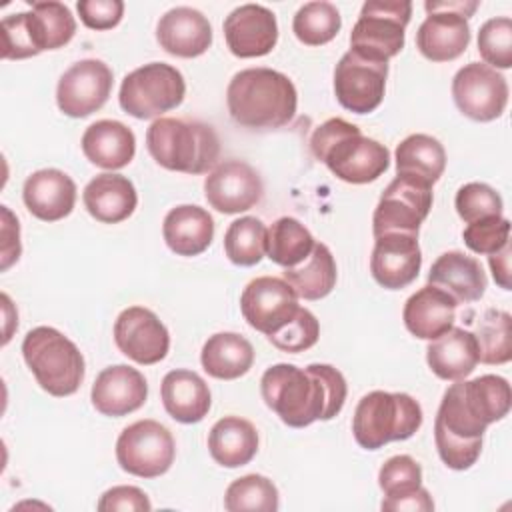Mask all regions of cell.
Returning <instances> with one entry per match:
<instances>
[{
	"label": "cell",
	"mask_w": 512,
	"mask_h": 512,
	"mask_svg": "<svg viewBox=\"0 0 512 512\" xmlns=\"http://www.w3.org/2000/svg\"><path fill=\"white\" fill-rule=\"evenodd\" d=\"M266 406L290 428H304L316 420H332L340 414L348 386L340 370L330 364H274L260 380Z\"/></svg>",
	"instance_id": "1"
},
{
	"label": "cell",
	"mask_w": 512,
	"mask_h": 512,
	"mask_svg": "<svg viewBox=\"0 0 512 512\" xmlns=\"http://www.w3.org/2000/svg\"><path fill=\"white\" fill-rule=\"evenodd\" d=\"M232 120L244 128H280L296 116L298 94L292 80L272 68H246L232 76L226 90Z\"/></svg>",
	"instance_id": "2"
},
{
	"label": "cell",
	"mask_w": 512,
	"mask_h": 512,
	"mask_svg": "<svg viewBox=\"0 0 512 512\" xmlns=\"http://www.w3.org/2000/svg\"><path fill=\"white\" fill-rule=\"evenodd\" d=\"M316 160L348 184H368L378 180L390 166V152L384 144L368 138L356 124L344 118H330L320 124L310 138Z\"/></svg>",
	"instance_id": "3"
},
{
	"label": "cell",
	"mask_w": 512,
	"mask_h": 512,
	"mask_svg": "<svg viewBox=\"0 0 512 512\" xmlns=\"http://www.w3.org/2000/svg\"><path fill=\"white\" fill-rule=\"evenodd\" d=\"M512 402L510 384L496 374L456 380L440 402L436 424L462 440L482 438L492 422L502 420Z\"/></svg>",
	"instance_id": "4"
},
{
	"label": "cell",
	"mask_w": 512,
	"mask_h": 512,
	"mask_svg": "<svg viewBox=\"0 0 512 512\" xmlns=\"http://www.w3.org/2000/svg\"><path fill=\"white\" fill-rule=\"evenodd\" d=\"M146 148L162 168L184 174H204L220 158L216 130L186 118H156L146 130Z\"/></svg>",
	"instance_id": "5"
},
{
	"label": "cell",
	"mask_w": 512,
	"mask_h": 512,
	"mask_svg": "<svg viewBox=\"0 0 512 512\" xmlns=\"http://www.w3.org/2000/svg\"><path fill=\"white\" fill-rule=\"evenodd\" d=\"M22 356L42 390L64 398L84 380V356L78 346L52 326H36L22 340Z\"/></svg>",
	"instance_id": "6"
},
{
	"label": "cell",
	"mask_w": 512,
	"mask_h": 512,
	"mask_svg": "<svg viewBox=\"0 0 512 512\" xmlns=\"http://www.w3.org/2000/svg\"><path fill=\"white\" fill-rule=\"evenodd\" d=\"M422 426V408L406 392L372 390L354 410L352 434L366 450H378L388 442L408 440Z\"/></svg>",
	"instance_id": "7"
},
{
	"label": "cell",
	"mask_w": 512,
	"mask_h": 512,
	"mask_svg": "<svg viewBox=\"0 0 512 512\" xmlns=\"http://www.w3.org/2000/svg\"><path fill=\"white\" fill-rule=\"evenodd\" d=\"M412 16L408 0H368L350 32V50L362 58L388 62L404 48Z\"/></svg>",
	"instance_id": "8"
},
{
	"label": "cell",
	"mask_w": 512,
	"mask_h": 512,
	"mask_svg": "<svg viewBox=\"0 0 512 512\" xmlns=\"http://www.w3.org/2000/svg\"><path fill=\"white\" fill-rule=\"evenodd\" d=\"M186 82L178 68L166 62H150L128 72L120 84V108L138 118L150 120L182 104Z\"/></svg>",
	"instance_id": "9"
},
{
	"label": "cell",
	"mask_w": 512,
	"mask_h": 512,
	"mask_svg": "<svg viewBox=\"0 0 512 512\" xmlns=\"http://www.w3.org/2000/svg\"><path fill=\"white\" fill-rule=\"evenodd\" d=\"M426 18L416 32V48L432 62H450L470 44L468 18L478 8L476 0H426Z\"/></svg>",
	"instance_id": "10"
},
{
	"label": "cell",
	"mask_w": 512,
	"mask_h": 512,
	"mask_svg": "<svg viewBox=\"0 0 512 512\" xmlns=\"http://www.w3.org/2000/svg\"><path fill=\"white\" fill-rule=\"evenodd\" d=\"M176 456L172 432L156 420H138L126 426L116 440L120 468L138 478H156L170 470Z\"/></svg>",
	"instance_id": "11"
},
{
	"label": "cell",
	"mask_w": 512,
	"mask_h": 512,
	"mask_svg": "<svg viewBox=\"0 0 512 512\" xmlns=\"http://www.w3.org/2000/svg\"><path fill=\"white\" fill-rule=\"evenodd\" d=\"M430 208L432 184L412 176H396L386 186L374 208L372 232L374 236L386 232H406L418 236L420 224L426 220Z\"/></svg>",
	"instance_id": "12"
},
{
	"label": "cell",
	"mask_w": 512,
	"mask_h": 512,
	"mask_svg": "<svg viewBox=\"0 0 512 512\" xmlns=\"http://www.w3.org/2000/svg\"><path fill=\"white\" fill-rule=\"evenodd\" d=\"M452 98L464 116L476 122H490L502 116L508 104V84L488 64L470 62L454 74Z\"/></svg>",
	"instance_id": "13"
},
{
	"label": "cell",
	"mask_w": 512,
	"mask_h": 512,
	"mask_svg": "<svg viewBox=\"0 0 512 512\" xmlns=\"http://www.w3.org/2000/svg\"><path fill=\"white\" fill-rule=\"evenodd\" d=\"M388 62L368 60L348 50L334 70V94L342 108L354 114L374 112L386 90Z\"/></svg>",
	"instance_id": "14"
},
{
	"label": "cell",
	"mask_w": 512,
	"mask_h": 512,
	"mask_svg": "<svg viewBox=\"0 0 512 512\" xmlns=\"http://www.w3.org/2000/svg\"><path fill=\"white\" fill-rule=\"evenodd\" d=\"M298 294L276 276H258L246 284L240 296V310L250 328L266 338L288 324L298 312Z\"/></svg>",
	"instance_id": "15"
},
{
	"label": "cell",
	"mask_w": 512,
	"mask_h": 512,
	"mask_svg": "<svg viewBox=\"0 0 512 512\" xmlns=\"http://www.w3.org/2000/svg\"><path fill=\"white\" fill-rule=\"evenodd\" d=\"M112 70L96 58L74 62L58 80L56 104L70 118H84L100 110L112 92Z\"/></svg>",
	"instance_id": "16"
},
{
	"label": "cell",
	"mask_w": 512,
	"mask_h": 512,
	"mask_svg": "<svg viewBox=\"0 0 512 512\" xmlns=\"http://www.w3.org/2000/svg\"><path fill=\"white\" fill-rule=\"evenodd\" d=\"M114 342L124 356L150 366L166 358L170 334L152 310L130 306L122 310L114 322Z\"/></svg>",
	"instance_id": "17"
},
{
	"label": "cell",
	"mask_w": 512,
	"mask_h": 512,
	"mask_svg": "<svg viewBox=\"0 0 512 512\" xmlns=\"http://www.w3.org/2000/svg\"><path fill=\"white\" fill-rule=\"evenodd\" d=\"M264 194L258 172L242 160H224L204 180L208 204L222 214H240L254 208Z\"/></svg>",
	"instance_id": "18"
},
{
	"label": "cell",
	"mask_w": 512,
	"mask_h": 512,
	"mask_svg": "<svg viewBox=\"0 0 512 512\" xmlns=\"http://www.w3.org/2000/svg\"><path fill=\"white\" fill-rule=\"evenodd\" d=\"M422 252L416 234L386 232L374 236L370 256L372 278L388 290H400L418 278Z\"/></svg>",
	"instance_id": "19"
},
{
	"label": "cell",
	"mask_w": 512,
	"mask_h": 512,
	"mask_svg": "<svg viewBox=\"0 0 512 512\" xmlns=\"http://www.w3.org/2000/svg\"><path fill=\"white\" fill-rule=\"evenodd\" d=\"M228 50L238 58H258L272 52L278 42V22L262 4H242L224 18Z\"/></svg>",
	"instance_id": "20"
},
{
	"label": "cell",
	"mask_w": 512,
	"mask_h": 512,
	"mask_svg": "<svg viewBox=\"0 0 512 512\" xmlns=\"http://www.w3.org/2000/svg\"><path fill=\"white\" fill-rule=\"evenodd\" d=\"M148 398V382L136 368L128 364H114L104 368L90 392L94 408L112 418L126 416L144 406Z\"/></svg>",
	"instance_id": "21"
},
{
	"label": "cell",
	"mask_w": 512,
	"mask_h": 512,
	"mask_svg": "<svg viewBox=\"0 0 512 512\" xmlns=\"http://www.w3.org/2000/svg\"><path fill=\"white\" fill-rule=\"evenodd\" d=\"M160 48L178 58H196L212 44V26L208 18L190 6L170 8L156 26Z\"/></svg>",
	"instance_id": "22"
},
{
	"label": "cell",
	"mask_w": 512,
	"mask_h": 512,
	"mask_svg": "<svg viewBox=\"0 0 512 512\" xmlns=\"http://www.w3.org/2000/svg\"><path fill=\"white\" fill-rule=\"evenodd\" d=\"M22 200L28 212L38 220L56 222L72 212L76 204V184L58 168H42L24 180Z\"/></svg>",
	"instance_id": "23"
},
{
	"label": "cell",
	"mask_w": 512,
	"mask_h": 512,
	"mask_svg": "<svg viewBox=\"0 0 512 512\" xmlns=\"http://www.w3.org/2000/svg\"><path fill=\"white\" fill-rule=\"evenodd\" d=\"M428 284L450 294L458 304L476 302L488 286L482 264L460 250L440 254L428 272Z\"/></svg>",
	"instance_id": "24"
},
{
	"label": "cell",
	"mask_w": 512,
	"mask_h": 512,
	"mask_svg": "<svg viewBox=\"0 0 512 512\" xmlns=\"http://www.w3.org/2000/svg\"><path fill=\"white\" fill-rule=\"evenodd\" d=\"M456 306L458 302L450 294L426 284L406 300L402 320L412 336L434 340L454 326Z\"/></svg>",
	"instance_id": "25"
},
{
	"label": "cell",
	"mask_w": 512,
	"mask_h": 512,
	"mask_svg": "<svg viewBox=\"0 0 512 512\" xmlns=\"http://www.w3.org/2000/svg\"><path fill=\"white\" fill-rule=\"evenodd\" d=\"M160 396L164 410L170 414V418L182 424L200 422L208 414L212 404L210 388L204 378L194 370L186 368L170 370L162 378Z\"/></svg>",
	"instance_id": "26"
},
{
	"label": "cell",
	"mask_w": 512,
	"mask_h": 512,
	"mask_svg": "<svg viewBox=\"0 0 512 512\" xmlns=\"http://www.w3.org/2000/svg\"><path fill=\"white\" fill-rule=\"evenodd\" d=\"M82 200L94 220L104 224H118L136 210L138 194L126 176L104 172L86 184Z\"/></svg>",
	"instance_id": "27"
},
{
	"label": "cell",
	"mask_w": 512,
	"mask_h": 512,
	"mask_svg": "<svg viewBox=\"0 0 512 512\" xmlns=\"http://www.w3.org/2000/svg\"><path fill=\"white\" fill-rule=\"evenodd\" d=\"M84 156L104 170L128 166L136 154L134 132L118 120H96L82 134Z\"/></svg>",
	"instance_id": "28"
},
{
	"label": "cell",
	"mask_w": 512,
	"mask_h": 512,
	"mask_svg": "<svg viewBox=\"0 0 512 512\" xmlns=\"http://www.w3.org/2000/svg\"><path fill=\"white\" fill-rule=\"evenodd\" d=\"M162 236L174 254L198 256L214 238V220L196 204H180L164 216Z\"/></svg>",
	"instance_id": "29"
},
{
	"label": "cell",
	"mask_w": 512,
	"mask_h": 512,
	"mask_svg": "<svg viewBox=\"0 0 512 512\" xmlns=\"http://www.w3.org/2000/svg\"><path fill=\"white\" fill-rule=\"evenodd\" d=\"M430 370L442 380H462L470 376L478 364V344L470 330L450 328L442 336L430 340L426 348Z\"/></svg>",
	"instance_id": "30"
},
{
	"label": "cell",
	"mask_w": 512,
	"mask_h": 512,
	"mask_svg": "<svg viewBox=\"0 0 512 512\" xmlns=\"http://www.w3.org/2000/svg\"><path fill=\"white\" fill-rule=\"evenodd\" d=\"M208 450L224 468L244 466L258 452L256 426L240 416H224L210 428Z\"/></svg>",
	"instance_id": "31"
},
{
	"label": "cell",
	"mask_w": 512,
	"mask_h": 512,
	"mask_svg": "<svg viewBox=\"0 0 512 512\" xmlns=\"http://www.w3.org/2000/svg\"><path fill=\"white\" fill-rule=\"evenodd\" d=\"M200 362L208 376L218 380H236L252 368L254 346L236 332H218L204 342Z\"/></svg>",
	"instance_id": "32"
},
{
	"label": "cell",
	"mask_w": 512,
	"mask_h": 512,
	"mask_svg": "<svg viewBox=\"0 0 512 512\" xmlns=\"http://www.w3.org/2000/svg\"><path fill=\"white\" fill-rule=\"evenodd\" d=\"M282 278L294 288L298 298L320 300L328 296L336 286V260L326 244L316 242L302 264L294 268H284Z\"/></svg>",
	"instance_id": "33"
},
{
	"label": "cell",
	"mask_w": 512,
	"mask_h": 512,
	"mask_svg": "<svg viewBox=\"0 0 512 512\" xmlns=\"http://www.w3.org/2000/svg\"><path fill=\"white\" fill-rule=\"evenodd\" d=\"M446 168V150L430 134H410L396 146V174L428 184L438 182Z\"/></svg>",
	"instance_id": "34"
},
{
	"label": "cell",
	"mask_w": 512,
	"mask_h": 512,
	"mask_svg": "<svg viewBox=\"0 0 512 512\" xmlns=\"http://www.w3.org/2000/svg\"><path fill=\"white\" fill-rule=\"evenodd\" d=\"M314 244V236L300 220L282 216L268 228L266 254L274 264L282 268H294L308 258Z\"/></svg>",
	"instance_id": "35"
},
{
	"label": "cell",
	"mask_w": 512,
	"mask_h": 512,
	"mask_svg": "<svg viewBox=\"0 0 512 512\" xmlns=\"http://www.w3.org/2000/svg\"><path fill=\"white\" fill-rule=\"evenodd\" d=\"M268 230L256 216H242L230 222L224 234V252L236 266H254L266 256Z\"/></svg>",
	"instance_id": "36"
},
{
	"label": "cell",
	"mask_w": 512,
	"mask_h": 512,
	"mask_svg": "<svg viewBox=\"0 0 512 512\" xmlns=\"http://www.w3.org/2000/svg\"><path fill=\"white\" fill-rule=\"evenodd\" d=\"M478 344V362L506 364L512 358V318L504 310H486L472 332Z\"/></svg>",
	"instance_id": "37"
},
{
	"label": "cell",
	"mask_w": 512,
	"mask_h": 512,
	"mask_svg": "<svg viewBox=\"0 0 512 512\" xmlns=\"http://www.w3.org/2000/svg\"><path fill=\"white\" fill-rule=\"evenodd\" d=\"M342 28V18L332 2H308L298 8L292 20L296 38L306 46H322L336 38Z\"/></svg>",
	"instance_id": "38"
},
{
	"label": "cell",
	"mask_w": 512,
	"mask_h": 512,
	"mask_svg": "<svg viewBox=\"0 0 512 512\" xmlns=\"http://www.w3.org/2000/svg\"><path fill=\"white\" fill-rule=\"evenodd\" d=\"M280 506V496L276 484L262 474H246L236 478L224 494V508L230 512L258 510L276 512Z\"/></svg>",
	"instance_id": "39"
},
{
	"label": "cell",
	"mask_w": 512,
	"mask_h": 512,
	"mask_svg": "<svg viewBox=\"0 0 512 512\" xmlns=\"http://www.w3.org/2000/svg\"><path fill=\"white\" fill-rule=\"evenodd\" d=\"M2 32V58L6 60H22L36 56L42 50L34 12H16L2 20L0 24Z\"/></svg>",
	"instance_id": "40"
},
{
	"label": "cell",
	"mask_w": 512,
	"mask_h": 512,
	"mask_svg": "<svg viewBox=\"0 0 512 512\" xmlns=\"http://www.w3.org/2000/svg\"><path fill=\"white\" fill-rule=\"evenodd\" d=\"M36 26L44 50H56L68 44L76 32V20L70 8L62 2H32Z\"/></svg>",
	"instance_id": "41"
},
{
	"label": "cell",
	"mask_w": 512,
	"mask_h": 512,
	"mask_svg": "<svg viewBox=\"0 0 512 512\" xmlns=\"http://www.w3.org/2000/svg\"><path fill=\"white\" fill-rule=\"evenodd\" d=\"M478 52L494 70L512 66V20L508 16L490 18L480 26Z\"/></svg>",
	"instance_id": "42"
},
{
	"label": "cell",
	"mask_w": 512,
	"mask_h": 512,
	"mask_svg": "<svg viewBox=\"0 0 512 512\" xmlns=\"http://www.w3.org/2000/svg\"><path fill=\"white\" fill-rule=\"evenodd\" d=\"M454 206H456L458 216L466 224H470V222H478V220H484L490 216H502L504 202L492 186H488L484 182H468L458 188Z\"/></svg>",
	"instance_id": "43"
},
{
	"label": "cell",
	"mask_w": 512,
	"mask_h": 512,
	"mask_svg": "<svg viewBox=\"0 0 512 512\" xmlns=\"http://www.w3.org/2000/svg\"><path fill=\"white\" fill-rule=\"evenodd\" d=\"M378 486L386 498H402L412 494L422 486V468L408 454L392 456L378 472Z\"/></svg>",
	"instance_id": "44"
},
{
	"label": "cell",
	"mask_w": 512,
	"mask_h": 512,
	"mask_svg": "<svg viewBox=\"0 0 512 512\" xmlns=\"http://www.w3.org/2000/svg\"><path fill=\"white\" fill-rule=\"evenodd\" d=\"M320 336V324L316 316L308 308H298L296 316L284 324L280 330L268 336V340L282 352H304L312 348L318 342Z\"/></svg>",
	"instance_id": "45"
},
{
	"label": "cell",
	"mask_w": 512,
	"mask_h": 512,
	"mask_svg": "<svg viewBox=\"0 0 512 512\" xmlns=\"http://www.w3.org/2000/svg\"><path fill=\"white\" fill-rule=\"evenodd\" d=\"M464 244L476 254H494L510 242V220L504 216H490L470 222L462 232Z\"/></svg>",
	"instance_id": "46"
},
{
	"label": "cell",
	"mask_w": 512,
	"mask_h": 512,
	"mask_svg": "<svg viewBox=\"0 0 512 512\" xmlns=\"http://www.w3.org/2000/svg\"><path fill=\"white\" fill-rule=\"evenodd\" d=\"M434 440L442 462L452 470H468L482 452V438L462 440L434 422Z\"/></svg>",
	"instance_id": "47"
},
{
	"label": "cell",
	"mask_w": 512,
	"mask_h": 512,
	"mask_svg": "<svg viewBox=\"0 0 512 512\" xmlns=\"http://www.w3.org/2000/svg\"><path fill=\"white\" fill-rule=\"evenodd\" d=\"M80 20L92 30H110L114 28L124 14L122 0H80L76 4Z\"/></svg>",
	"instance_id": "48"
},
{
	"label": "cell",
	"mask_w": 512,
	"mask_h": 512,
	"mask_svg": "<svg viewBox=\"0 0 512 512\" xmlns=\"http://www.w3.org/2000/svg\"><path fill=\"white\" fill-rule=\"evenodd\" d=\"M96 508L100 512H148L152 510V504L146 492L138 486H112L100 496Z\"/></svg>",
	"instance_id": "49"
},
{
	"label": "cell",
	"mask_w": 512,
	"mask_h": 512,
	"mask_svg": "<svg viewBox=\"0 0 512 512\" xmlns=\"http://www.w3.org/2000/svg\"><path fill=\"white\" fill-rule=\"evenodd\" d=\"M380 508L390 510V512H404V510H408V512H416V510L430 512V510H434V500H432L430 492L424 486H420L416 492L406 494L402 498H384Z\"/></svg>",
	"instance_id": "50"
},
{
	"label": "cell",
	"mask_w": 512,
	"mask_h": 512,
	"mask_svg": "<svg viewBox=\"0 0 512 512\" xmlns=\"http://www.w3.org/2000/svg\"><path fill=\"white\" fill-rule=\"evenodd\" d=\"M488 262L496 284L504 290H510V242L502 250L490 254Z\"/></svg>",
	"instance_id": "51"
}]
</instances>
